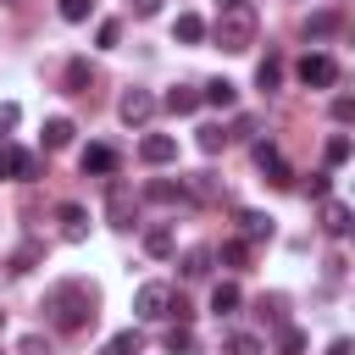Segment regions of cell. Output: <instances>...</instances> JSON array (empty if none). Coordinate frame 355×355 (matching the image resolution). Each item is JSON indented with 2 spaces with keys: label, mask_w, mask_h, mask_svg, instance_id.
Listing matches in <instances>:
<instances>
[{
  "label": "cell",
  "mask_w": 355,
  "mask_h": 355,
  "mask_svg": "<svg viewBox=\"0 0 355 355\" xmlns=\"http://www.w3.org/2000/svg\"><path fill=\"white\" fill-rule=\"evenodd\" d=\"M216 255H222V266H244V261H250V244H244V239H227Z\"/></svg>",
  "instance_id": "83f0119b"
},
{
  "label": "cell",
  "mask_w": 355,
  "mask_h": 355,
  "mask_svg": "<svg viewBox=\"0 0 355 355\" xmlns=\"http://www.w3.org/2000/svg\"><path fill=\"white\" fill-rule=\"evenodd\" d=\"M17 116H22L17 105H0V133H6V128H17Z\"/></svg>",
  "instance_id": "8d00e7d4"
},
{
  "label": "cell",
  "mask_w": 355,
  "mask_h": 355,
  "mask_svg": "<svg viewBox=\"0 0 355 355\" xmlns=\"http://www.w3.org/2000/svg\"><path fill=\"white\" fill-rule=\"evenodd\" d=\"M227 349L233 355H261V338L255 333H227Z\"/></svg>",
  "instance_id": "1f68e13d"
},
{
  "label": "cell",
  "mask_w": 355,
  "mask_h": 355,
  "mask_svg": "<svg viewBox=\"0 0 355 355\" xmlns=\"http://www.w3.org/2000/svg\"><path fill=\"white\" fill-rule=\"evenodd\" d=\"M78 166H83V172H94V178H105V172H116V150H105V144H89V150L78 155Z\"/></svg>",
  "instance_id": "30bf717a"
},
{
  "label": "cell",
  "mask_w": 355,
  "mask_h": 355,
  "mask_svg": "<svg viewBox=\"0 0 355 355\" xmlns=\"http://www.w3.org/2000/svg\"><path fill=\"white\" fill-rule=\"evenodd\" d=\"M333 116H338V122H349V116H355V100H349V94H338V100H333Z\"/></svg>",
  "instance_id": "d590c367"
},
{
  "label": "cell",
  "mask_w": 355,
  "mask_h": 355,
  "mask_svg": "<svg viewBox=\"0 0 355 355\" xmlns=\"http://www.w3.org/2000/svg\"><path fill=\"white\" fill-rule=\"evenodd\" d=\"M133 11H139V17H155V11H161V0H133Z\"/></svg>",
  "instance_id": "74e56055"
},
{
  "label": "cell",
  "mask_w": 355,
  "mask_h": 355,
  "mask_svg": "<svg viewBox=\"0 0 355 355\" xmlns=\"http://www.w3.org/2000/svg\"><path fill=\"white\" fill-rule=\"evenodd\" d=\"M94 39H100V50H116V39H122V28H116V22H100V28H94Z\"/></svg>",
  "instance_id": "d6a6232c"
},
{
  "label": "cell",
  "mask_w": 355,
  "mask_h": 355,
  "mask_svg": "<svg viewBox=\"0 0 355 355\" xmlns=\"http://www.w3.org/2000/svg\"><path fill=\"white\" fill-rule=\"evenodd\" d=\"M211 272V250H189L183 255V277H205Z\"/></svg>",
  "instance_id": "f1b7e54d"
},
{
  "label": "cell",
  "mask_w": 355,
  "mask_h": 355,
  "mask_svg": "<svg viewBox=\"0 0 355 355\" xmlns=\"http://www.w3.org/2000/svg\"><path fill=\"white\" fill-rule=\"evenodd\" d=\"M144 250L150 255H172V227H150L144 233Z\"/></svg>",
  "instance_id": "4316f807"
},
{
  "label": "cell",
  "mask_w": 355,
  "mask_h": 355,
  "mask_svg": "<svg viewBox=\"0 0 355 355\" xmlns=\"http://www.w3.org/2000/svg\"><path fill=\"white\" fill-rule=\"evenodd\" d=\"M216 44H222L227 55H244V50L255 44V11H250V6H227V11L216 17Z\"/></svg>",
  "instance_id": "7a4b0ae2"
},
{
  "label": "cell",
  "mask_w": 355,
  "mask_h": 355,
  "mask_svg": "<svg viewBox=\"0 0 355 355\" xmlns=\"http://www.w3.org/2000/svg\"><path fill=\"white\" fill-rule=\"evenodd\" d=\"M139 155H144L150 166H166V161H178V139H172V133H144V139H139Z\"/></svg>",
  "instance_id": "52a82bcc"
},
{
  "label": "cell",
  "mask_w": 355,
  "mask_h": 355,
  "mask_svg": "<svg viewBox=\"0 0 355 355\" xmlns=\"http://www.w3.org/2000/svg\"><path fill=\"white\" fill-rule=\"evenodd\" d=\"M39 255H44V244H33V239H28V244H17V250H11V272H17V277H22V272H33V266H39Z\"/></svg>",
  "instance_id": "ffe728a7"
},
{
  "label": "cell",
  "mask_w": 355,
  "mask_h": 355,
  "mask_svg": "<svg viewBox=\"0 0 355 355\" xmlns=\"http://www.w3.org/2000/svg\"><path fill=\"white\" fill-rule=\"evenodd\" d=\"M255 83H261V89H266V94H272V89H277V83H283V61H277V55H266V61H261V67H255Z\"/></svg>",
  "instance_id": "44dd1931"
},
{
  "label": "cell",
  "mask_w": 355,
  "mask_h": 355,
  "mask_svg": "<svg viewBox=\"0 0 355 355\" xmlns=\"http://www.w3.org/2000/svg\"><path fill=\"white\" fill-rule=\"evenodd\" d=\"M239 300H244V294H239V283H216V288H211V311H216V316H233V311H239Z\"/></svg>",
  "instance_id": "ac0fdd59"
},
{
  "label": "cell",
  "mask_w": 355,
  "mask_h": 355,
  "mask_svg": "<svg viewBox=\"0 0 355 355\" xmlns=\"http://www.w3.org/2000/svg\"><path fill=\"white\" fill-rule=\"evenodd\" d=\"M255 166L266 172V183H272V189H288V183H294V172L283 166V155H277V144H255Z\"/></svg>",
  "instance_id": "8992f818"
},
{
  "label": "cell",
  "mask_w": 355,
  "mask_h": 355,
  "mask_svg": "<svg viewBox=\"0 0 355 355\" xmlns=\"http://www.w3.org/2000/svg\"><path fill=\"white\" fill-rule=\"evenodd\" d=\"M105 211H111V227H133V200H128V189H122V183H111Z\"/></svg>",
  "instance_id": "8fae6325"
},
{
  "label": "cell",
  "mask_w": 355,
  "mask_h": 355,
  "mask_svg": "<svg viewBox=\"0 0 355 355\" xmlns=\"http://www.w3.org/2000/svg\"><path fill=\"white\" fill-rule=\"evenodd\" d=\"M200 105H216V111H233V83H227V78H211V83L200 89Z\"/></svg>",
  "instance_id": "4fadbf2b"
},
{
  "label": "cell",
  "mask_w": 355,
  "mask_h": 355,
  "mask_svg": "<svg viewBox=\"0 0 355 355\" xmlns=\"http://www.w3.org/2000/svg\"><path fill=\"white\" fill-rule=\"evenodd\" d=\"M133 311H139L144 322H161V316L172 311V288H166V283H144V288L133 294Z\"/></svg>",
  "instance_id": "277c9868"
},
{
  "label": "cell",
  "mask_w": 355,
  "mask_h": 355,
  "mask_svg": "<svg viewBox=\"0 0 355 355\" xmlns=\"http://www.w3.org/2000/svg\"><path fill=\"white\" fill-rule=\"evenodd\" d=\"M349 150H355V144H349V133H333L322 155H327V166H344V161H349Z\"/></svg>",
  "instance_id": "603a6c76"
},
{
  "label": "cell",
  "mask_w": 355,
  "mask_h": 355,
  "mask_svg": "<svg viewBox=\"0 0 355 355\" xmlns=\"http://www.w3.org/2000/svg\"><path fill=\"white\" fill-rule=\"evenodd\" d=\"M55 216H61V239H67V244H83V239H89V211H83V205H61Z\"/></svg>",
  "instance_id": "9c48e42d"
},
{
  "label": "cell",
  "mask_w": 355,
  "mask_h": 355,
  "mask_svg": "<svg viewBox=\"0 0 355 355\" xmlns=\"http://www.w3.org/2000/svg\"><path fill=\"white\" fill-rule=\"evenodd\" d=\"M161 105H166L172 116H189V111H200V89H172Z\"/></svg>",
  "instance_id": "d6986e66"
},
{
  "label": "cell",
  "mask_w": 355,
  "mask_h": 355,
  "mask_svg": "<svg viewBox=\"0 0 355 355\" xmlns=\"http://www.w3.org/2000/svg\"><path fill=\"white\" fill-rule=\"evenodd\" d=\"M300 189H305L311 200H327V194H333V178H327V172H311V178H305Z\"/></svg>",
  "instance_id": "4dcf8cb0"
},
{
  "label": "cell",
  "mask_w": 355,
  "mask_h": 355,
  "mask_svg": "<svg viewBox=\"0 0 355 355\" xmlns=\"http://www.w3.org/2000/svg\"><path fill=\"white\" fill-rule=\"evenodd\" d=\"M227 6H244V0H222V11H227Z\"/></svg>",
  "instance_id": "f35d334b"
},
{
  "label": "cell",
  "mask_w": 355,
  "mask_h": 355,
  "mask_svg": "<svg viewBox=\"0 0 355 355\" xmlns=\"http://www.w3.org/2000/svg\"><path fill=\"white\" fill-rule=\"evenodd\" d=\"M322 227H327L333 239H344V233H349V205H344V200H322Z\"/></svg>",
  "instance_id": "7c38bea8"
},
{
  "label": "cell",
  "mask_w": 355,
  "mask_h": 355,
  "mask_svg": "<svg viewBox=\"0 0 355 355\" xmlns=\"http://www.w3.org/2000/svg\"><path fill=\"white\" fill-rule=\"evenodd\" d=\"M172 39H178V44H200V39H205V22H200L194 11H183V17L172 22Z\"/></svg>",
  "instance_id": "9a60e30c"
},
{
  "label": "cell",
  "mask_w": 355,
  "mask_h": 355,
  "mask_svg": "<svg viewBox=\"0 0 355 355\" xmlns=\"http://www.w3.org/2000/svg\"><path fill=\"white\" fill-rule=\"evenodd\" d=\"M0 327H6V311H0Z\"/></svg>",
  "instance_id": "ab89813d"
},
{
  "label": "cell",
  "mask_w": 355,
  "mask_h": 355,
  "mask_svg": "<svg viewBox=\"0 0 355 355\" xmlns=\"http://www.w3.org/2000/svg\"><path fill=\"white\" fill-rule=\"evenodd\" d=\"M166 349H172V355H194V333H189V322H178V327L166 333Z\"/></svg>",
  "instance_id": "cb8c5ba5"
},
{
  "label": "cell",
  "mask_w": 355,
  "mask_h": 355,
  "mask_svg": "<svg viewBox=\"0 0 355 355\" xmlns=\"http://www.w3.org/2000/svg\"><path fill=\"white\" fill-rule=\"evenodd\" d=\"M39 172V161L28 155V150H17V144H0V178H33Z\"/></svg>",
  "instance_id": "ba28073f"
},
{
  "label": "cell",
  "mask_w": 355,
  "mask_h": 355,
  "mask_svg": "<svg viewBox=\"0 0 355 355\" xmlns=\"http://www.w3.org/2000/svg\"><path fill=\"white\" fill-rule=\"evenodd\" d=\"M139 349H144V333H139V327H128V333L111 338V355H139Z\"/></svg>",
  "instance_id": "d4e9b609"
},
{
  "label": "cell",
  "mask_w": 355,
  "mask_h": 355,
  "mask_svg": "<svg viewBox=\"0 0 355 355\" xmlns=\"http://www.w3.org/2000/svg\"><path fill=\"white\" fill-rule=\"evenodd\" d=\"M277 355H305V333L283 322V327H277Z\"/></svg>",
  "instance_id": "7402d4cb"
},
{
  "label": "cell",
  "mask_w": 355,
  "mask_h": 355,
  "mask_svg": "<svg viewBox=\"0 0 355 355\" xmlns=\"http://www.w3.org/2000/svg\"><path fill=\"white\" fill-rule=\"evenodd\" d=\"M89 6H94V0H61V17H67V22H83Z\"/></svg>",
  "instance_id": "e575fe53"
},
{
  "label": "cell",
  "mask_w": 355,
  "mask_h": 355,
  "mask_svg": "<svg viewBox=\"0 0 355 355\" xmlns=\"http://www.w3.org/2000/svg\"><path fill=\"white\" fill-rule=\"evenodd\" d=\"M227 139H233V133H222V122H211V128H200V150H205V155H216V150H222Z\"/></svg>",
  "instance_id": "484cf974"
},
{
  "label": "cell",
  "mask_w": 355,
  "mask_h": 355,
  "mask_svg": "<svg viewBox=\"0 0 355 355\" xmlns=\"http://www.w3.org/2000/svg\"><path fill=\"white\" fill-rule=\"evenodd\" d=\"M150 111H155V94H150V89H128V94L116 100V116H122L128 128H139V122H150Z\"/></svg>",
  "instance_id": "5b68a950"
},
{
  "label": "cell",
  "mask_w": 355,
  "mask_h": 355,
  "mask_svg": "<svg viewBox=\"0 0 355 355\" xmlns=\"http://www.w3.org/2000/svg\"><path fill=\"white\" fill-rule=\"evenodd\" d=\"M72 133H78V128H72L67 116H50V122H44V150H67Z\"/></svg>",
  "instance_id": "2e32d148"
},
{
  "label": "cell",
  "mask_w": 355,
  "mask_h": 355,
  "mask_svg": "<svg viewBox=\"0 0 355 355\" xmlns=\"http://www.w3.org/2000/svg\"><path fill=\"white\" fill-rule=\"evenodd\" d=\"M333 28H338V17H333V11H316V17L305 22V33H311V39H327Z\"/></svg>",
  "instance_id": "f546056e"
},
{
  "label": "cell",
  "mask_w": 355,
  "mask_h": 355,
  "mask_svg": "<svg viewBox=\"0 0 355 355\" xmlns=\"http://www.w3.org/2000/svg\"><path fill=\"white\" fill-rule=\"evenodd\" d=\"M83 83H89V67H83V61H72V67H67V89H72V94H83Z\"/></svg>",
  "instance_id": "836d02e7"
},
{
  "label": "cell",
  "mask_w": 355,
  "mask_h": 355,
  "mask_svg": "<svg viewBox=\"0 0 355 355\" xmlns=\"http://www.w3.org/2000/svg\"><path fill=\"white\" fill-rule=\"evenodd\" d=\"M239 233H244V244H255V239H272V216H261V211H244V216H239Z\"/></svg>",
  "instance_id": "e0dca14e"
},
{
  "label": "cell",
  "mask_w": 355,
  "mask_h": 355,
  "mask_svg": "<svg viewBox=\"0 0 355 355\" xmlns=\"http://www.w3.org/2000/svg\"><path fill=\"white\" fill-rule=\"evenodd\" d=\"M50 322L61 333H83L94 322V288L89 283H55L50 288Z\"/></svg>",
  "instance_id": "6da1fadb"
},
{
  "label": "cell",
  "mask_w": 355,
  "mask_h": 355,
  "mask_svg": "<svg viewBox=\"0 0 355 355\" xmlns=\"http://www.w3.org/2000/svg\"><path fill=\"white\" fill-rule=\"evenodd\" d=\"M144 194H150L155 205H178V200H189V189H183V183H172V178H155V183H144Z\"/></svg>",
  "instance_id": "5bb4252c"
},
{
  "label": "cell",
  "mask_w": 355,
  "mask_h": 355,
  "mask_svg": "<svg viewBox=\"0 0 355 355\" xmlns=\"http://www.w3.org/2000/svg\"><path fill=\"white\" fill-rule=\"evenodd\" d=\"M294 72H300V83H305V89H333V83H338V61H333V55H322V50H311Z\"/></svg>",
  "instance_id": "3957f363"
}]
</instances>
